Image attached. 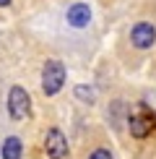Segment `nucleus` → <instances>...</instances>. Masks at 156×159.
I'll return each instance as SVG.
<instances>
[{
	"mask_svg": "<svg viewBox=\"0 0 156 159\" xmlns=\"http://www.w3.org/2000/svg\"><path fill=\"white\" fill-rule=\"evenodd\" d=\"M8 112L13 120H24L26 115L31 112V99H29V91L21 89V86H13L11 94H8Z\"/></svg>",
	"mask_w": 156,
	"mask_h": 159,
	"instance_id": "nucleus-2",
	"label": "nucleus"
},
{
	"mask_svg": "<svg viewBox=\"0 0 156 159\" xmlns=\"http://www.w3.org/2000/svg\"><path fill=\"white\" fill-rule=\"evenodd\" d=\"M89 159H112V154H109L107 149H96V151H94V154H91Z\"/></svg>",
	"mask_w": 156,
	"mask_h": 159,
	"instance_id": "nucleus-9",
	"label": "nucleus"
},
{
	"mask_svg": "<svg viewBox=\"0 0 156 159\" xmlns=\"http://www.w3.org/2000/svg\"><path fill=\"white\" fill-rule=\"evenodd\" d=\"M44 151H47L50 159H65V154H68V141H65L63 130H57V128L47 130V136H44Z\"/></svg>",
	"mask_w": 156,
	"mask_h": 159,
	"instance_id": "nucleus-3",
	"label": "nucleus"
},
{
	"mask_svg": "<svg viewBox=\"0 0 156 159\" xmlns=\"http://www.w3.org/2000/svg\"><path fill=\"white\" fill-rule=\"evenodd\" d=\"M0 154H3V159H21V154H24V143H21V138L8 136V138L3 141Z\"/></svg>",
	"mask_w": 156,
	"mask_h": 159,
	"instance_id": "nucleus-7",
	"label": "nucleus"
},
{
	"mask_svg": "<svg viewBox=\"0 0 156 159\" xmlns=\"http://www.w3.org/2000/svg\"><path fill=\"white\" fill-rule=\"evenodd\" d=\"M154 112H148L146 107H141L135 115H130V133L135 138H146L154 130Z\"/></svg>",
	"mask_w": 156,
	"mask_h": 159,
	"instance_id": "nucleus-4",
	"label": "nucleus"
},
{
	"mask_svg": "<svg viewBox=\"0 0 156 159\" xmlns=\"http://www.w3.org/2000/svg\"><path fill=\"white\" fill-rule=\"evenodd\" d=\"M91 21V8L86 3H76L68 8V24L76 26V29H83V26H89Z\"/></svg>",
	"mask_w": 156,
	"mask_h": 159,
	"instance_id": "nucleus-6",
	"label": "nucleus"
},
{
	"mask_svg": "<svg viewBox=\"0 0 156 159\" xmlns=\"http://www.w3.org/2000/svg\"><path fill=\"white\" fill-rule=\"evenodd\" d=\"M130 39H133V44L138 50H148L151 44L156 42V29L148 21H141L133 26V31H130Z\"/></svg>",
	"mask_w": 156,
	"mask_h": 159,
	"instance_id": "nucleus-5",
	"label": "nucleus"
},
{
	"mask_svg": "<svg viewBox=\"0 0 156 159\" xmlns=\"http://www.w3.org/2000/svg\"><path fill=\"white\" fill-rule=\"evenodd\" d=\"M76 97L83 99V102H91V99H94V89H89V86H76Z\"/></svg>",
	"mask_w": 156,
	"mask_h": 159,
	"instance_id": "nucleus-8",
	"label": "nucleus"
},
{
	"mask_svg": "<svg viewBox=\"0 0 156 159\" xmlns=\"http://www.w3.org/2000/svg\"><path fill=\"white\" fill-rule=\"evenodd\" d=\"M0 5H11V0H0Z\"/></svg>",
	"mask_w": 156,
	"mask_h": 159,
	"instance_id": "nucleus-10",
	"label": "nucleus"
},
{
	"mask_svg": "<svg viewBox=\"0 0 156 159\" xmlns=\"http://www.w3.org/2000/svg\"><path fill=\"white\" fill-rule=\"evenodd\" d=\"M65 84V65L60 60H47L42 70V91L47 97H55Z\"/></svg>",
	"mask_w": 156,
	"mask_h": 159,
	"instance_id": "nucleus-1",
	"label": "nucleus"
}]
</instances>
